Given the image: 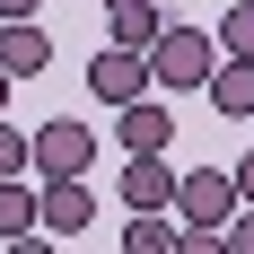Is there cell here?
Instances as JSON below:
<instances>
[{
    "mask_svg": "<svg viewBox=\"0 0 254 254\" xmlns=\"http://www.w3.org/2000/svg\"><path fill=\"white\" fill-rule=\"evenodd\" d=\"M210 62H219V35L210 26H158L149 35V88H202L210 79Z\"/></svg>",
    "mask_w": 254,
    "mask_h": 254,
    "instance_id": "6da1fadb",
    "label": "cell"
},
{
    "mask_svg": "<svg viewBox=\"0 0 254 254\" xmlns=\"http://www.w3.org/2000/svg\"><path fill=\"white\" fill-rule=\"evenodd\" d=\"M88 158H97V131L79 123V114H53V123L26 131V176H88Z\"/></svg>",
    "mask_w": 254,
    "mask_h": 254,
    "instance_id": "7a4b0ae2",
    "label": "cell"
},
{
    "mask_svg": "<svg viewBox=\"0 0 254 254\" xmlns=\"http://www.w3.org/2000/svg\"><path fill=\"white\" fill-rule=\"evenodd\" d=\"M88 219H97L88 176H44V184H35V228H53V237H88Z\"/></svg>",
    "mask_w": 254,
    "mask_h": 254,
    "instance_id": "3957f363",
    "label": "cell"
},
{
    "mask_svg": "<svg viewBox=\"0 0 254 254\" xmlns=\"http://www.w3.org/2000/svg\"><path fill=\"white\" fill-rule=\"evenodd\" d=\"M176 210L193 219V228H228V210H237V176H228V167H193V176H176Z\"/></svg>",
    "mask_w": 254,
    "mask_h": 254,
    "instance_id": "277c9868",
    "label": "cell"
},
{
    "mask_svg": "<svg viewBox=\"0 0 254 254\" xmlns=\"http://www.w3.org/2000/svg\"><path fill=\"white\" fill-rule=\"evenodd\" d=\"M114 140L123 149H176V114H167V88H140L131 105H114Z\"/></svg>",
    "mask_w": 254,
    "mask_h": 254,
    "instance_id": "5b68a950",
    "label": "cell"
},
{
    "mask_svg": "<svg viewBox=\"0 0 254 254\" xmlns=\"http://www.w3.org/2000/svg\"><path fill=\"white\" fill-rule=\"evenodd\" d=\"M88 88H97L105 105H131L140 88H149V53H131V44H105L97 62H88Z\"/></svg>",
    "mask_w": 254,
    "mask_h": 254,
    "instance_id": "8992f818",
    "label": "cell"
},
{
    "mask_svg": "<svg viewBox=\"0 0 254 254\" xmlns=\"http://www.w3.org/2000/svg\"><path fill=\"white\" fill-rule=\"evenodd\" d=\"M123 210H176V167H167V149H131V167H123Z\"/></svg>",
    "mask_w": 254,
    "mask_h": 254,
    "instance_id": "52a82bcc",
    "label": "cell"
},
{
    "mask_svg": "<svg viewBox=\"0 0 254 254\" xmlns=\"http://www.w3.org/2000/svg\"><path fill=\"white\" fill-rule=\"evenodd\" d=\"M0 70L9 79H44L53 70V35L35 18H0Z\"/></svg>",
    "mask_w": 254,
    "mask_h": 254,
    "instance_id": "ba28073f",
    "label": "cell"
},
{
    "mask_svg": "<svg viewBox=\"0 0 254 254\" xmlns=\"http://www.w3.org/2000/svg\"><path fill=\"white\" fill-rule=\"evenodd\" d=\"M202 97L219 105L228 123H246V114H254V62H228V53H219V62H210V79H202Z\"/></svg>",
    "mask_w": 254,
    "mask_h": 254,
    "instance_id": "9c48e42d",
    "label": "cell"
},
{
    "mask_svg": "<svg viewBox=\"0 0 254 254\" xmlns=\"http://www.w3.org/2000/svg\"><path fill=\"white\" fill-rule=\"evenodd\" d=\"M35 228V184L26 176H0V246H18Z\"/></svg>",
    "mask_w": 254,
    "mask_h": 254,
    "instance_id": "30bf717a",
    "label": "cell"
},
{
    "mask_svg": "<svg viewBox=\"0 0 254 254\" xmlns=\"http://www.w3.org/2000/svg\"><path fill=\"white\" fill-rule=\"evenodd\" d=\"M105 26H114V44H131V53H149V35L167 18H158V0H123V9H105Z\"/></svg>",
    "mask_w": 254,
    "mask_h": 254,
    "instance_id": "8fae6325",
    "label": "cell"
},
{
    "mask_svg": "<svg viewBox=\"0 0 254 254\" xmlns=\"http://www.w3.org/2000/svg\"><path fill=\"white\" fill-rule=\"evenodd\" d=\"M123 254H176V228H167V210H131Z\"/></svg>",
    "mask_w": 254,
    "mask_h": 254,
    "instance_id": "7c38bea8",
    "label": "cell"
},
{
    "mask_svg": "<svg viewBox=\"0 0 254 254\" xmlns=\"http://www.w3.org/2000/svg\"><path fill=\"white\" fill-rule=\"evenodd\" d=\"M210 35H219V53H228V62H254V0H228V18L210 26Z\"/></svg>",
    "mask_w": 254,
    "mask_h": 254,
    "instance_id": "4fadbf2b",
    "label": "cell"
},
{
    "mask_svg": "<svg viewBox=\"0 0 254 254\" xmlns=\"http://www.w3.org/2000/svg\"><path fill=\"white\" fill-rule=\"evenodd\" d=\"M0 176H26V131L0 114Z\"/></svg>",
    "mask_w": 254,
    "mask_h": 254,
    "instance_id": "5bb4252c",
    "label": "cell"
},
{
    "mask_svg": "<svg viewBox=\"0 0 254 254\" xmlns=\"http://www.w3.org/2000/svg\"><path fill=\"white\" fill-rule=\"evenodd\" d=\"M176 254H228V237L219 228H176Z\"/></svg>",
    "mask_w": 254,
    "mask_h": 254,
    "instance_id": "9a60e30c",
    "label": "cell"
},
{
    "mask_svg": "<svg viewBox=\"0 0 254 254\" xmlns=\"http://www.w3.org/2000/svg\"><path fill=\"white\" fill-rule=\"evenodd\" d=\"M219 237H228V254H254V210H228V228H219Z\"/></svg>",
    "mask_w": 254,
    "mask_h": 254,
    "instance_id": "2e32d148",
    "label": "cell"
},
{
    "mask_svg": "<svg viewBox=\"0 0 254 254\" xmlns=\"http://www.w3.org/2000/svg\"><path fill=\"white\" fill-rule=\"evenodd\" d=\"M228 176H237V210H254V149H246V158H237Z\"/></svg>",
    "mask_w": 254,
    "mask_h": 254,
    "instance_id": "e0dca14e",
    "label": "cell"
},
{
    "mask_svg": "<svg viewBox=\"0 0 254 254\" xmlns=\"http://www.w3.org/2000/svg\"><path fill=\"white\" fill-rule=\"evenodd\" d=\"M35 9H44V0H0V18H35Z\"/></svg>",
    "mask_w": 254,
    "mask_h": 254,
    "instance_id": "ac0fdd59",
    "label": "cell"
},
{
    "mask_svg": "<svg viewBox=\"0 0 254 254\" xmlns=\"http://www.w3.org/2000/svg\"><path fill=\"white\" fill-rule=\"evenodd\" d=\"M9 88H18V79H9V70H0V114H9Z\"/></svg>",
    "mask_w": 254,
    "mask_h": 254,
    "instance_id": "d6986e66",
    "label": "cell"
},
{
    "mask_svg": "<svg viewBox=\"0 0 254 254\" xmlns=\"http://www.w3.org/2000/svg\"><path fill=\"white\" fill-rule=\"evenodd\" d=\"M105 9H123V0H105Z\"/></svg>",
    "mask_w": 254,
    "mask_h": 254,
    "instance_id": "ffe728a7",
    "label": "cell"
}]
</instances>
